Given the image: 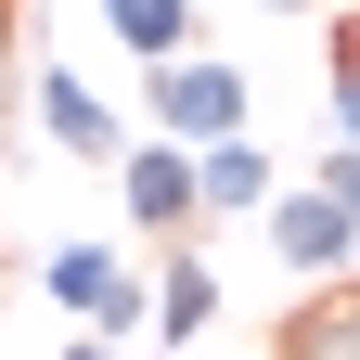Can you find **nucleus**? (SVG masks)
<instances>
[{"label": "nucleus", "mask_w": 360, "mask_h": 360, "mask_svg": "<svg viewBox=\"0 0 360 360\" xmlns=\"http://www.w3.org/2000/svg\"><path fill=\"white\" fill-rule=\"evenodd\" d=\"M142 116H155V142H180V155H219V142H245V65H219V52H180V65H155Z\"/></svg>", "instance_id": "f257e3e1"}, {"label": "nucleus", "mask_w": 360, "mask_h": 360, "mask_svg": "<svg viewBox=\"0 0 360 360\" xmlns=\"http://www.w3.org/2000/svg\"><path fill=\"white\" fill-rule=\"evenodd\" d=\"M257 232H270L283 270H309V283H347V270H360V219H347L335 193H270Z\"/></svg>", "instance_id": "f03ea898"}, {"label": "nucleus", "mask_w": 360, "mask_h": 360, "mask_svg": "<svg viewBox=\"0 0 360 360\" xmlns=\"http://www.w3.org/2000/svg\"><path fill=\"white\" fill-rule=\"evenodd\" d=\"M26 90H39V129H52V155H90V167H116V155H129L116 103H103V90H90L77 65H39Z\"/></svg>", "instance_id": "7ed1b4c3"}, {"label": "nucleus", "mask_w": 360, "mask_h": 360, "mask_svg": "<svg viewBox=\"0 0 360 360\" xmlns=\"http://www.w3.org/2000/svg\"><path fill=\"white\" fill-rule=\"evenodd\" d=\"M116 193H129L142 232H180V219H193V155H180V142H129L116 155Z\"/></svg>", "instance_id": "20e7f679"}, {"label": "nucleus", "mask_w": 360, "mask_h": 360, "mask_svg": "<svg viewBox=\"0 0 360 360\" xmlns=\"http://www.w3.org/2000/svg\"><path fill=\"white\" fill-rule=\"evenodd\" d=\"M103 26L142 52V77L180 65V52H206V13H193V0H103Z\"/></svg>", "instance_id": "39448f33"}, {"label": "nucleus", "mask_w": 360, "mask_h": 360, "mask_svg": "<svg viewBox=\"0 0 360 360\" xmlns=\"http://www.w3.org/2000/svg\"><path fill=\"white\" fill-rule=\"evenodd\" d=\"M193 206H219V219H270V155H257V129L245 142H219V155H193Z\"/></svg>", "instance_id": "423d86ee"}, {"label": "nucleus", "mask_w": 360, "mask_h": 360, "mask_svg": "<svg viewBox=\"0 0 360 360\" xmlns=\"http://www.w3.org/2000/svg\"><path fill=\"white\" fill-rule=\"evenodd\" d=\"M116 283H129V257H116V245H52V257H39V296H52V309H77V322H90Z\"/></svg>", "instance_id": "0eeeda50"}, {"label": "nucleus", "mask_w": 360, "mask_h": 360, "mask_svg": "<svg viewBox=\"0 0 360 360\" xmlns=\"http://www.w3.org/2000/svg\"><path fill=\"white\" fill-rule=\"evenodd\" d=\"M270 360H360V283L309 296L296 322H283V347H270Z\"/></svg>", "instance_id": "6e6552de"}, {"label": "nucleus", "mask_w": 360, "mask_h": 360, "mask_svg": "<svg viewBox=\"0 0 360 360\" xmlns=\"http://www.w3.org/2000/svg\"><path fill=\"white\" fill-rule=\"evenodd\" d=\"M206 322H219V270H206V257H167V270H155V335L193 347Z\"/></svg>", "instance_id": "1a4fd4ad"}, {"label": "nucleus", "mask_w": 360, "mask_h": 360, "mask_svg": "<svg viewBox=\"0 0 360 360\" xmlns=\"http://www.w3.org/2000/svg\"><path fill=\"white\" fill-rule=\"evenodd\" d=\"M129 335H155V270H129V283L90 309V347H129Z\"/></svg>", "instance_id": "9d476101"}, {"label": "nucleus", "mask_w": 360, "mask_h": 360, "mask_svg": "<svg viewBox=\"0 0 360 360\" xmlns=\"http://www.w3.org/2000/svg\"><path fill=\"white\" fill-rule=\"evenodd\" d=\"M309 193H335V206H347V219H360V155H347V142H335V155H322V180H309Z\"/></svg>", "instance_id": "9b49d317"}, {"label": "nucleus", "mask_w": 360, "mask_h": 360, "mask_svg": "<svg viewBox=\"0 0 360 360\" xmlns=\"http://www.w3.org/2000/svg\"><path fill=\"white\" fill-rule=\"evenodd\" d=\"M52 360H116V347H90V335H77V347H52Z\"/></svg>", "instance_id": "f8f14e48"}, {"label": "nucleus", "mask_w": 360, "mask_h": 360, "mask_svg": "<svg viewBox=\"0 0 360 360\" xmlns=\"http://www.w3.org/2000/svg\"><path fill=\"white\" fill-rule=\"evenodd\" d=\"M0 52H13V0H0Z\"/></svg>", "instance_id": "ddd939ff"}]
</instances>
